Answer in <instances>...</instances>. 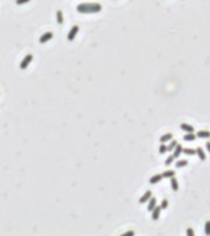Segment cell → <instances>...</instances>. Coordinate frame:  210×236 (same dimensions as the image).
<instances>
[{"label": "cell", "instance_id": "ffe728a7", "mask_svg": "<svg viewBox=\"0 0 210 236\" xmlns=\"http://www.w3.org/2000/svg\"><path fill=\"white\" fill-rule=\"evenodd\" d=\"M178 143H177V140H173V139H171V143H170V145L167 146V151H172L175 148H176V145H177Z\"/></svg>", "mask_w": 210, "mask_h": 236}, {"label": "cell", "instance_id": "8992f818", "mask_svg": "<svg viewBox=\"0 0 210 236\" xmlns=\"http://www.w3.org/2000/svg\"><path fill=\"white\" fill-rule=\"evenodd\" d=\"M151 196H152V193H151V191H146L141 197H140V199H139V203L140 204H143V203H146V202H149V199L151 198Z\"/></svg>", "mask_w": 210, "mask_h": 236}, {"label": "cell", "instance_id": "9a60e30c", "mask_svg": "<svg viewBox=\"0 0 210 236\" xmlns=\"http://www.w3.org/2000/svg\"><path fill=\"white\" fill-rule=\"evenodd\" d=\"M172 138H173V135H172L171 133H166V134L161 135V138H160V143H167V141H170Z\"/></svg>", "mask_w": 210, "mask_h": 236}, {"label": "cell", "instance_id": "3957f363", "mask_svg": "<svg viewBox=\"0 0 210 236\" xmlns=\"http://www.w3.org/2000/svg\"><path fill=\"white\" fill-rule=\"evenodd\" d=\"M78 33H79V26H73L71 30H70L69 33H68V41H70V42L74 41Z\"/></svg>", "mask_w": 210, "mask_h": 236}, {"label": "cell", "instance_id": "9c48e42d", "mask_svg": "<svg viewBox=\"0 0 210 236\" xmlns=\"http://www.w3.org/2000/svg\"><path fill=\"white\" fill-rule=\"evenodd\" d=\"M180 128H181L183 132H186V133H194V128H193L191 124H187V123H182V124L180 125Z\"/></svg>", "mask_w": 210, "mask_h": 236}, {"label": "cell", "instance_id": "603a6c76", "mask_svg": "<svg viewBox=\"0 0 210 236\" xmlns=\"http://www.w3.org/2000/svg\"><path fill=\"white\" fill-rule=\"evenodd\" d=\"M204 233H205V235H210V220H208L207 223H205V228H204Z\"/></svg>", "mask_w": 210, "mask_h": 236}, {"label": "cell", "instance_id": "52a82bcc", "mask_svg": "<svg viewBox=\"0 0 210 236\" xmlns=\"http://www.w3.org/2000/svg\"><path fill=\"white\" fill-rule=\"evenodd\" d=\"M156 205H157V199L151 196V198L149 199V203H147V212H152V209H154Z\"/></svg>", "mask_w": 210, "mask_h": 236}, {"label": "cell", "instance_id": "2e32d148", "mask_svg": "<svg viewBox=\"0 0 210 236\" xmlns=\"http://www.w3.org/2000/svg\"><path fill=\"white\" fill-rule=\"evenodd\" d=\"M161 175H162V178H171L172 176L176 175V172H175L173 170H166V171H164Z\"/></svg>", "mask_w": 210, "mask_h": 236}, {"label": "cell", "instance_id": "7c38bea8", "mask_svg": "<svg viewBox=\"0 0 210 236\" xmlns=\"http://www.w3.org/2000/svg\"><path fill=\"white\" fill-rule=\"evenodd\" d=\"M197 138H202V139H208L210 138V132L209 130H199L197 134Z\"/></svg>", "mask_w": 210, "mask_h": 236}, {"label": "cell", "instance_id": "d4e9b609", "mask_svg": "<svg viewBox=\"0 0 210 236\" xmlns=\"http://www.w3.org/2000/svg\"><path fill=\"white\" fill-rule=\"evenodd\" d=\"M186 234H187V236H194V230L193 229H187V231H186Z\"/></svg>", "mask_w": 210, "mask_h": 236}, {"label": "cell", "instance_id": "44dd1931", "mask_svg": "<svg viewBox=\"0 0 210 236\" xmlns=\"http://www.w3.org/2000/svg\"><path fill=\"white\" fill-rule=\"evenodd\" d=\"M167 151V146L165 145V143H161V145H160V148H159V153L160 154H165Z\"/></svg>", "mask_w": 210, "mask_h": 236}, {"label": "cell", "instance_id": "8fae6325", "mask_svg": "<svg viewBox=\"0 0 210 236\" xmlns=\"http://www.w3.org/2000/svg\"><path fill=\"white\" fill-rule=\"evenodd\" d=\"M182 150H183V149H182V146H181L180 144H177V145H176V148L172 150V155L175 156V159H177V157H180V156H181Z\"/></svg>", "mask_w": 210, "mask_h": 236}, {"label": "cell", "instance_id": "ba28073f", "mask_svg": "<svg viewBox=\"0 0 210 236\" xmlns=\"http://www.w3.org/2000/svg\"><path fill=\"white\" fill-rule=\"evenodd\" d=\"M170 183H171V188H172V191L177 192L178 188H180V185H178V181H177V178H176L175 176H172V177L170 178Z\"/></svg>", "mask_w": 210, "mask_h": 236}, {"label": "cell", "instance_id": "484cf974", "mask_svg": "<svg viewBox=\"0 0 210 236\" xmlns=\"http://www.w3.org/2000/svg\"><path fill=\"white\" fill-rule=\"evenodd\" d=\"M30 0H16V4L17 5H22V4H26V2H28Z\"/></svg>", "mask_w": 210, "mask_h": 236}, {"label": "cell", "instance_id": "d6986e66", "mask_svg": "<svg viewBox=\"0 0 210 236\" xmlns=\"http://www.w3.org/2000/svg\"><path fill=\"white\" fill-rule=\"evenodd\" d=\"M182 153H183V154H186V155H196V149H191V148H183Z\"/></svg>", "mask_w": 210, "mask_h": 236}, {"label": "cell", "instance_id": "e0dca14e", "mask_svg": "<svg viewBox=\"0 0 210 236\" xmlns=\"http://www.w3.org/2000/svg\"><path fill=\"white\" fill-rule=\"evenodd\" d=\"M187 165H188V161H187V160H184V159H183V160L181 159V160H177V161H176V167H177V169L186 167Z\"/></svg>", "mask_w": 210, "mask_h": 236}, {"label": "cell", "instance_id": "30bf717a", "mask_svg": "<svg viewBox=\"0 0 210 236\" xmlns=\"http://www.w3.org/2000/svg\"><path fill=\"white\" fill-rule=\"evenodd\" d=\"M196 154L198 155V157H199L202 161H204V160L207 159V155H205L204 150H203L200 146H197V148H196Z\"/></svg>", "mask_w": 210, "mask_h": 236}, {"label": "cell", "instance_id": "277c9868", "mask_svg": "<svg viewBox=\"0 0 210 236\" xmlns=\"http://www.w3.org/2000/svg\"><path fill=\"white\" fill-rule=\"evenodd\" d=\"M53 38V32H50V31H48V32H44L41 37H39V43H47L48 41H50Z\"/></svg>", "mask_w": 210, "mask_h": 236}, {"label": "cell", "instance_id": "5bb4252c", "mask_svg": "<svg viewBox=\"0 0 210 236\" xmlns=\"http://www.w3.org/2000/svg\"><path fill=\"white\" fill-rule=\"evenodd\" d=\"M183 139H184L186 141H194V140L197 139V135H196L194 133H186L184 136H183Z\"/></svg>", "mask_w": 210, "mask_h": 236}, {"label": "cell", "instance_id": "4316f807", "mask_svg": "<svg viewBox=\"0 0 210 236\" xmlns=\"http://www.w3.org/2000/svg\"><path fill=\"white\" fill-rule=\"evenodd\" d=\"M134 234H135L134 231H127V233H124L123 235H124V236H125V235H134Z\"/></svg>", "mask_w": 210, "mask_h": 236}, {"label": "cell", "instance_id": "7402d4cb", "mask_svg": "<svg viewBox=\"0 0 210 236\" xmlns=\"http://www.w3.org/2000/svg\"><path fill=\"white\" fill-rule=\"evenodd\" d=\"M173 160H175V156H173V155H170V156L166 159V161H165V165H166V166H170V165L173 162Z\"/></svg>", "mask_w": 210, "mask_h": 236}, {"label": "cell", "instance_id": "4fadbf2b", "mask_svg": "<svg viewBox=\"0 0 210 236\" xmlns=\"http://www.w3.org/2000/svg\"><path fill=\"white\" fill-rule=\"evenodd\" d=\"M161 180H162V175H161V173H159V175L152 176V177L149 180V182H150L151 185H156V183H159Z\"/></svg>", "mask_w": 210, "mask_h": 236}, {"label": "cell", "instance_id": "5b68a950", "mask_svg": "<svg viewBox=\"0 0 210 236\" xmlns=\"http://www.w3.org/2000/svg\"><path fill=\"white\" fill-rule=\"evenodd\" d=\"M161 210H162V208H161V207H157V205L152 209V212H151V218H152V220H157V219L160 218Z\"/></svg>", "mask_w": 210, "mask_h": 236}, {"label": "cell", "instance_id": "cb8c5ba5", "mask_svg": "<svg viewBox=\"0 0 210 236\" xmlns=\"http://www.w3.org/2000/svg\"><path fill=\"white\" fill-rule=\"evenodd\" d=\"M162 209H166L167 207H168V201L167 199H162V202H161V205H160Z\"/></svg>", "mask_w": 210, "mask_h": 236}, {"label": "cell", "instance_id": "7a4b0ae2", "mask_svg": "<svg viewBox=\"0 0 210 236\" xmlns=\"http://www.w3.org/2000/svg\"><path fill=\"white\" fill-rule=\"evenodd\" d=\"M32 59H33V55H32V54H27V55H25L23 59H22L21 63H20V69H22V70L27 69V67L31 64Z\"/></svg>", "mask_w": 210, "mask_h": 236}, {"label": "cell", "instance_id": "83f0119b", "mask_svg": "<svg viewBox=\"0 0 210 236\" xmlns=\"http://www.w3.org/2000/svg\"><path fill=\"white\" fill-rule=\"evenodd\" d=\"M205 148H207V150L210 153V141H207V144H205Z\"/></svg>", "mask_w": 210, "mask_h": 236}, {"label": "cell", "instance_id": "6da1fadb", "mask_svg": "<svg viewBox=\"0 0 210 236\" xmlns=\"http://www.w3.org/2000/svg\"><path fill=\"white\" fill-rule=\"evenodd\" d=\"M76 10L81 14H96V12H100L102 10V6L97 2H84V4H80L78 5Z\"/></svg>", "mask_w": 210, "mask_h": 236}, {"label": "cell", "instance_id": "ac0fdd59", "mask_svg": "<svg viewBox=\"0 0 210 236\" xmlns=\"http://www.w3.org/2000/svg\"><path fill=\"white\" fill-rule=\"evenodd\" d=\"M57 22H58L59 25H63V22H64V17H63L62 10H58V11H57Z\"/></svg>", "mask_w": 210, "mask_h": 236}]
</instances>
